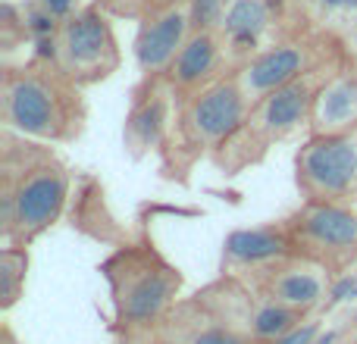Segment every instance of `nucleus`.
Instances as JSON below:
<instances>
[{
	"label": "nucleus",
	"mask_w": 357,
	"mask_h": 344,
	"mask_svg": "<svg viewBox=\"0 0 357 344\" xmlns=\"http://www.w3.org/2000/svg\"><path fill=\"white\" fill-rule=\"evenodd\" d=\"M176 107L178 97L167 72L138 79L123 119V148L135 163L151 154H160V148L169 138V129H173Z\"/></svg>",
	"instance_id": "nucleus-12"
},
{
	"label": "nucleus",
	"mask_w": 357,
	"mask_h": 344,
	"mask_svg": "<svg viewBox=\"0 0 357 344\" xmlns=\"http://www.w3.org/2000/svg\"><path fill=\"white\" fill-rule=\"evenodd\" d=\"M25 6H29L31 16L50 22V31H54L56 25L66 22V19L73 16V13H79L85 3H82V0H25Z\"/></svg>",
	"instance_id": "nucleus-22"
},
{
	"label": "nucleus",
	"mask_w": 357,
	"mask_h": 344,
	"mask_svg": "<svg viewBox=\"0 0 357 344\" xmlns=\"http://www.w3.org/2000/svg\"><path fill=\"white\" fill-rule=\"evenodd\" d=\"M354 129H357V60L351 54L345 60V66L317 94L307 135L326 138V135H345V132Z\"/></svg>",
	"instance_id": "nucleus-16"
},
{
	"label": "nucleus",
	"mask_w": 357,
	"mask_h": 344,
	"mask_svg": "<svg viewBox=\"0 0 357 344\" xmlns=\"http://www.w3.org/2000/svg\"><path fill=\"white\" fill-rule=\"evenodd\" d=\"M100 10H107L113 19H129V22H138L144 10V0H94Z\"/></svg>",
	"instance_id": "nucleus-23"
},
{
	"label": "nucleus",
	"mask_w": 357,
	"mask_h": 344,
	"mask_svg": "<svg viewBox=\"0 0 357 344\" xmlns=\"http://www.w3.org/2000/svg\"><path fill=\"white\" fill-rule=\"evenodd\" d=\"M238 276L254 291H260L266 301L282 304V307L307 313V316H314L323 307V301L329 297L333 282H335L323 266L310 263V260L298 257V253L251 266V269H241Z\"/></svg>",
	"instance_id": "nucleus-11"
},
{
	"label": "nucleus",
	"mask_w": 357,
	"mask_h": 344,
	"mask_svg": "<svg viewBox=\"0 0 357 344\" xmlns=\"http://www.w3.org/2000/svg\"><path fill=\"white\" fill-rule=\"evenodd\" d=\"M44 56H50V63L79 88H94L113 79L123 69V47L113 16L88 0L79 13L50 31V50Z\"/></svg>",
	"instance_id": "nucleus-6"
},
{
	"label": "nucleus",
	"mask_w": 357,
	"mask_h": 344,
	"mask_svg": "<svg viewBox=\"0 0 357 344\" xmlns=\"http://www.w3.org/2000/svg\"><path fill=\"white\" fill-rule=\"evenodd\" d=\"M291 241L285 235L282 219L264 222L254 228H238L222 241V272H241L251 266L270 263V260L289 257Z\"/></svg>",
	"instance_id": "nucleus-18"
},
{
	"label": "nucleus",
	"mask_w": 357,
	"mask_h": 344,
	"mask_svg": "<svg viewBox=\"0 0 357 344\" xmlns=\"http://www.w3.org/2000/svg\"><path fill=\"white\" fill-rule=\"evenodd\" d=\"M29 247H10L3 244L0 251V310L10 313L25 295V282H29Z\"/></svg>",
	"instance_id": "nucleus-20"
},
{
	"label": "nucleus",
	"mask_w": 357,
	"mask_h": 344,
	"mask_svg": "<svg viewBox=\"0 0 357 344\" xmlns=\"http://www.w3.org/2000/svg\"><path fill=\"white\" fill-rule=\"evenodd\" d=\"M191 38V19L188 3L176 6L167 13H151V16L138 19V31L132 41V54H135V66L142 75L167 72Z\"/></svg>",
	"instance_id": "nucleus-14"
},
{
	"label": "nucleus",
	"mask_w": 357,
	"mask_h": 344,
	"mask_svg": "<svg viewBox=\"0 0 357 344\" xmlns=\"http://www.w3.org/2000/svg\"><path fill=\"white\" fill-rule=\"evenodd\" d=\"M157 338L167 344H254L220 320L210 307H204L195 295L182 297L169 316L160 322Z\"/></svg>",
	"instance_id": "nucleus-17"
},
{
	"label": "nucleus",
	"mask_w": 357,
	"mask_h": 344,
	"mask_svg": "<svg viewBox=\"0 0 357 344\" xmlns=\"http://www.w3.org/2000/svg\"><path fill=\"white\" fill-rule=\"evenodd\" d=\"M73 203V169L54 144L0 129V241L31 247Z\"/></svg>",
	"instance_id": "nucleus-1"
},
{
	"label": "nucleus",
	"mask_w": 357,
	"mask_h": 344,
	"mask_svg": "<svg viewBox=\"0 0 357 344\" xmlns=\"http://www.w3.org/2000/svg\"><path fill=\"white\" fill-rule=\"evenodd\" d=\"M69 219H73V228H79L82 235L94 241H107L113 247L129 241V232L116 222L104 197V188L94 178H82V188H75L73 203H69Z\"/></svg>",
	"instance_id": "nucleus-19"
},
{
	"label": "nucleus",
	"mask_w": 357,
	"mask_h": 344,
	"mask_svg": "<svg viewBox=\"0 0 357 344\" xmlns=\"http://www.w3.org/2000/svg\"><path fill=\"white\" fill-rule=\"evenodd\" d=\"M291 253L323 266L333 279H342L357 266V210L345 203L301 201L282 216Z\"/></svg>",
	"instance_id": "nucleus-9"
},
{
	"label": "nucleus",
	"mask_w": 357,
	"mask_h": 344,
	"mask_svg": "<svg viewBox=\"0 0 357 344\" xmlns=\"http://www.w3.org/2000/svg\"><path fill=\"white\" fill-rule=\"evenodd\" d=\"M276 6L279 0H226V13L220 22V35L235 56V66H245L251 56L270 47L276 38Z\"/></svg>",
	"instance_id": "nucleus-15"
},
{
	"label": "nucleus",
	"mask_w": 357,
	"mask_h": 344,
	"mask_svg": "<svg viewBox=\"0 0 357 344\" xmlns=\"http://www.w3.org/2000/svg\"><path fill=\"white\" fill-rule=\"evenodd\" d=\"M116 344H157L154 335H142V338H116Z\"/></svg>",
	"instance_id": "nucleus-27"
},
{
	"label": "nucleus",
	"mask_w": 357,
	"mask_h": 344,
	"mask_svg": "<svg viewBox=\"0 0 357 344\" xmlns=\"http://www.w3.org/2000/svg\"><path fill=\"white\" fill-rule=\"evenodd\" d=\"M110 297V332L116 338L157 335L169 310L182 301L185 272L148 232L116 244L98 263Z\"/></svg>",
	"instance_id": "nucleus-2"
},
{
	"label": "nucleus",
	"mask_w": 357,
	"mask_h": 344,
	"mask_svg": "<svg viewBox=\"0 0 357 344\" xmlns=\"http://www.w3.org/2000/svg\"><path fill=\"white\" fill-rule=\"evenodd\" d=\"M348 54H351L348 44L333 29L304 25V29L276 38L270 47H264L257 56H251L238 69V79L254 104L264 94L276 91L282 85H291V81H298L301 75L314 72V69L329 66L335 60H345Z\"/></svg>",
	"instance_id": "nucleus-7"
},
{
	"label": "nucleus",
	"mask_w": 357,
	"mask_h": 344,
	"mask_svg": "<svg viewBox=\"0 0 357 344\" xmlns=\"http://www.w3.org/2000/svg\"><path fill=\"white\" fill-rule=\"evenodd\" d=\"M0 129L44 144H75L88 129L85 88L60 72L50 56L0 69Z\"/></svg>",
	"instance_id": "nucleus-3"
},
{
	"label": "nucleus",
	"mask_w": 357,
	"mask_h": 344,
	"mask_svg": "<svg viewBox=\"0 0 357 344\" xmlns=\"http://www.w3.org/2000/svg\"><path fill=\"white\" fill-rule=\"evenodd\" d=\"M0 344H25V341L19 338L16 332H13L10 322H0Z\"/></svg>",
	"instance_id": "nucleus-25"
},
{
	"label": "nucleus",
	"mask_w": 357,
	"mask_h": 344,
	"mask_svg": "<svg viewBox=\"0 0 357 344\" xmlns=\"http://www.w3.org/2000/svg\"><path fill=\"white\" fill-rule=\"evenodd\" d=\"M195 297L210 307L226 326H232L238 335H245L254 344H279L289 335H295L301 326H307L310 316L289 310L282 304L266 301L260 291H254L238 272H220L207 285L195 291Z\"/></svg>",
	"instance_id": "nucleus-8"
},
{
	"label": "nucleus",
	"mask_w": 357,
	"mask_h": 344,
	"mask_svg": "<svg viewBox=\"0 0 357 344\" xmlns=\"http://www.w3.org/2000/svg\"><path fill=\"white\" fill-rule=\"evenodd\" d=\"M154 338H157V335H154ZM157 344H167V341H160V338H157Z\"/></svg>",
	"instance_id": "nucleus-28"
},
{
	"label": "nucleus",
	"mask_w": 357,
	"mask_h": 344,
	"mask_svg": "<svg viewBox=\"0 0 357 344\" xmlns=\"http://www.w3.org/2000/svg\"><path fill=\"white\" fill-rule=\"evenodd\" d=\"M345 344H357V310L354 316L348 320V329H345Z\"/></svg>",
	"instance_id": "nucleus-26"
},
{
	"label": "nucleus",
	"mask_w": 357,
	"mask_h": 344,
	"mask_svg": "<svg viewBox=\"0 0 357 344\" xmlns=\"http://www.w3.org/2000/svg\"><path fill=\"white\" fill-rule=\"evenodd\" d=\"M226 13V0H188L191 35L195 31H216Z\"/></svg>",
	"instance_id": "nucleus-21"
},
{
	"label": "nucleus",
	"mask_w": 357,
	"mask_h": 344,
	"mask_svg": "<svg viewBox=\"0 0 357 344\" xmlns=\"http://www.w3.org/2000/svg\"><path fill=\"white\" fill-rule=\"evenodd\" d=\"M232 72H238L235 56L229 50V44L222 41L220 29H216V31H195L185 41V47L178 50V56L173 60V66L167 69V79L173 85L176 97L185 100L191 94L222 81Z\"/></svg>",
	"instance_id": "nucleus-13"
},
{
	"label": "nucleus",
	"mask_w": 357,
	"mask_h": 344,
	"mask_svg": "<svg viewBox=\"0 0 357 344\" xmlns=\"http://www.w3.org/2000/svg\"><path fill=\"white\" fill-rule=\"evenodd\" d=\"M248 110H251V97L241 88L238 72L178 100L169 138L157 154L160 178L188 185L197 163L210 160L235 135V129L245 123Z\"/></svg>",
	"instance_id": "nucleus-5"
},
{
	"label": "nucleus",
	"mask_w": 357,
	"mask_h": 344,
	"mask_svg": "<svg viewBox=\"0 0 357 344\" xmlns=\"http://www.w3.org/2000/svg\"><path fill=\"white\" fill-rule=\"evenodd\" d=\"M295 188L301 201L345 203L357 210V129L304 138L295 150Z\"/></svg>",
	"instance_id": "nucleus-10"
},
{
	"label": "nucleus",
	"mask_w": 357,
	"mask_h": 344,
	"mask_svg": "<svg viewBox=\"0 0 357 344\" xmlns=\"http://www.w3.org/2000/svg\"><path fill=\"white\" fill-rule=\"evenodd\" d=\"M188 0H144V10L142 16H151V13H167V10H176V6H185Z\"/></svg>",
	"instance_id": "nucleus-24"
},
{
	"label": "nucleus",
	"mask_w": 357,
	"mask_h": 344,
	"mask_svg": "<svg viewBox=\"0 0 357 344\" xmlns=\"http://www.w3.org/2000/svg\"><path fill=\"white\" fill-rule=\"evenodd\" d=\"M345 60H335V63H329V66H320V69H314V72L301 75L298 81H291V85H282V88H276V91L264 94L260 100H254L248 116H245V123H241L238 129H235V135L210 157V166L220 172L222 178L245 175L248 169L260 166L279 144L295 138L301 129L307 132L317 94L323 91V85H326L342 66H345Z\"/></svg>",
	"instance_id": "nucleus-4"
}]
</instances>
